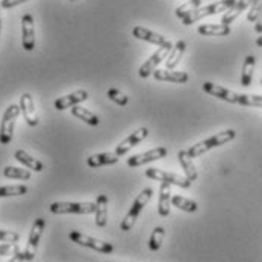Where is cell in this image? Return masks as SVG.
<instances>
[{
  "instance_id": "1",
  "label": "cell",
  "mask_w": 262,
  "mask_h": 262,
  "mask_svg": "<svg viewBox=\"0 0 262 262\" xmlns=\"http://www.w3.org/2000/svg\"><path fill=\"white\" fill-rule=\"evenodd\" d=\"M236 137V132L233 129H227V130H223V132H219L212 137H209L208 140H203L197 144H192L189 149L187 150L188 156L191 159L194 158H199L202 155H205L206 151H209L211 149H215V147H220L223 144H227L229 141H232L233 138Z\"/></svg>"
},
{
  "instance_id": "2",
  "label": "cell",
  "mask_w": 262,
  "mask_h": 262,
  "mask_svg": "<svg viewBox=\"0 0 262 262\" xmlns=\"http://www.w3.org/2000/svg\"><path fill=\"white\" fill-rule=\"evenodd\" d=\"M236 0H219L215 3H211V5H206V6H200L197 8L195 11H192L189 15H187L182 23L185 26H191L192 23H197L209 15H215V14H220V12H227L233 5H235Z\"/></svg>"
},
{
  "instance_id": "3",
  "label": "cell",
  "mask_w": 262,
  "mask_h": 262,
  "mask_svg": "<svg viewBox=\"0 0 262 262\" xmlns=\"http://www.w3.org/2000/svg\"><path fill=\"white\" fill-rule=\"evenodd\" d=\"M151 195H153V189H151V188H144V189L138 194V197L134 200L132 206H130V209H129V212L126 214V217L123 219V222H121V225H120V229H121L123 232H129V230L134 227L135 222L138 220V217H140V214H141V211L146 208V205L150 202Z\"/></svg>"
},
{
  "instance_id": "4",
  "label": "cell",
  "mask_w": 262,
  "mask_h": 262,
  "mask_svg": "<svg viewBox=\"0 0 262 262\" xmlns=\"http://www.w3.org/2000/svg\"><path fill=\"white\" fill-rule=\"evenodd\" d=\"M20 113H21V110L18 105H9L6 108V111L3 113L2 123H0V144L6 146L12 141L15 120L18 118Z\"/></svg>"
},
{
  "instance_id": "5",
  "label": "cell",
  "mask_w": 262,
  "mask_h": 262,
  "mask_svg": "<svg viewBox=\"0 0 262 262\" xmlns=\"http://www.w3.org/2000/svg\"><path fill=\"white\" fill-rule=\"evenodd\" d=\"M50 212L56 215L62 214H93L96 212V203L93 202H53Z\"/></svg>"
},
{
  "instance_id": "6",
  "label": "cell",
  "mask_w": 262,
  "mask_h": 262,
  "mask_svg": "<svg viewBox=\"0 0 262 262\" xmlns=\"http://www.w3.org/2000/svg\"><path fill=\"white\" fill-rule=\"evenodd\" d=\"M69 238L79 244V246H83V247H88V249H93L96 250L97 253H113L114 252V246L110 244L108 241H102L99 238H94V236H90V235H85L82 232H77V230H73L69 233Z\"/></svg>"
},
{
  "instance_id": "7",
  "label": "cell",
  "mask_w": 262,
  "mask_h": 262,
  "mask_svg": "<svg viewBox=\"0 0 262 262\" xmlns=\"http://www.w3.org/2000/svg\"><path fill=\"white\" fill-rule=\"evenodd\" d=\"M173 50V44L170 42V41H167L165 44H162L151 56H150L149 59L140 67V70H138V75L141 76V77H149L150 75H153V72L156 70V67L164 61V59H167L168 58V55H170V52Z\"/></svg>"
},
{
  "instance_id": "8",
  "label": "cell",
  "mask_w": 262,
  "mask_h": 262,
  "mask_svg": "<svg viewBox=\"0 0 262 262\" xmlns=\"http://www.w3.org/2000/svg\"><path fill=\"white\" fill-rule=\"evenodd\" d=\"M203 91L208 93L209 96H214L220 100H225L229 103H235V105H241L243 106V102H244V94H239V93H235V91H230L225 86H220L217 83H212V82H205L203 83Z\"/></svg>"
},
{
  "instance_id": "9",
  "label": "cell",
  "mask_w": 262,
  "mask_h": 262,
  "mask_svg": "<svg viewBox=\"0 0 262 262\" xmlns=\"http://www.w3.org/2000/svg\"><path fill=\"white\" fill-rule=\"evenodd\" d=\"M146 176L153 181H159L161 184H170V185H176L181 188H189L191 182L188 181L185 176L176 174V173H170V171H164L161 168H147L146 170Z\"/></svg>"
},
{
  "instance_id": "10",
  "label": "cell",
  "mask_w": 262,
  "mask_h": 262,
  "mask_svg": "<svg viewBox=\"0 0 262 262\" xmlns=\"http://www.w3.org/2000/svg\"><path fill=\"white\" fill-rule=\"evenodd\" d=\"M44 227H46V220L44 219H37L34 222L32 229H31V233H29L28 244H26V249H25V259L26 261H34L35 253H37L38 244H39V239H41V235L44 232Z\"/></svg>"
},
{
  "instance_id": "11",
  "label": "cell",
  "mask_w": 262,
  "mask_h": 262,
  "mask_svg": "<svg viewBox=\"0 0 262 262\" xmlns=\"http://www.w3.org/2000/svg\"><path fill=\"white\" fill-rule=\"evenodd\" d=\"M168 155V149L167 147H156V149H151L149 151H144V153H138V155H134L127 159V165L132 167V168H137V167H141L144 164H149L151 161H158V159H162Z\"/></svg>"
},
{
  "instance_id": "12",
  "label": "cell",
  "mask_w": 262,
  "mask_h": 262,
  "mask_svg": "<svg viewBox=\"0 0 262 262\" xmlns=\"http://www.w3.org/2000/svg\"><path fill=\"white\" fill-rule=\"evenodd\" d=\"M21 44L23 49L32 52L35 49V26L34 17L31 14H25L21 18Z\"/></svg>"
},
{
  "instance_id": "13",
  "label": "cell",
  "mask_w": 262,
  "mask_h": 262,
  "mask_svg": "<svg viewBox=\"0 0 262 262\" xmlns=\"http://www.w3.org/2000/svg\"><path fill=\"white\" fill-rule=\"evenodd\" d=\"M147 135H149V129H147V127H140V129H137L135 132H132L129 137H126V138L115 147V153H117L118 156L126 155L132 147H135V146H138L141 141H144V140L147 138Z\"/></svg>"
},
{
  "instance_id": "14",
  "label": "cell",
  "mask_w": 262,
  "mask_h": 262,
  "mask_svg": "<svg viewBox=\"0 0 262 262\" xmlns=\"http://www.w3.org/2000/svg\"><path fill=\"white\" fill-rule=\"evenodd\" d=\"M20 110H21V114H23V117L29 126H32V127L38 126L39 120H38L37 111H35V103H34V99L29 93H25L20 97Z\"/></svg>"
},
{
  "instance_id": "15",
  "label": "cell",
  "mask_w": 262,
  "mask_h": 262,
  "mask_svg": "<svg viewBox=\"0 0 262 262\" xmlns=\"http://www.w3.org/2000/svg\"><path fill=\"white\" fill-rule=\"evenodd\" d=\"M86 99H88V93L83 91V90H77V91L72 93V94H67V96H64V97L56 99V100H55V108H56L58 111H64V110H67V108H73L76 105L85 102Z\"/></svg>"
},
{
  "instance_id": "16",
  "label": "cell",
  "mask_w": 262,
  "mask_h": 262,
  "mask_svg": "<svg viewBox=\"0 0 262 262\" xmlns=\"http://www.w3.org/2000/svg\"><path fill=\"white\" fill-rule=\"evenodd\" d=\"M171 189L170 184H161L159 187V200H158V214L159 217H168L171 211Z\"/></svg>"
},
{
  "instance_id": "17",
  "label": "cell",
  "mask_w": 262,
  "mask_h": 262,
  "mask_svg": "<svg viewBox=\"0 0 262 262\" xmlns=\"http://www.w3.org/2000/svg\"><path fill=\"white\" fill-rule=\"evenodd\" d=\"M132 35L135 38H138V39H143V41L151 42V44H156V46H159V47L168 41L164 35H161V34H158V32H153V31H150L147 28H143V26H135V28L132 29Z\"/></svg>"
},
{
  "instance_id": "18",
  "label": "cell",
  "mask_w": 262,
  "mask_h": 262,
  "mask_svg": "<svg viewBox=\"0 0 262 262\" xmlns=\"http://www.w3.org/2000/svg\"><path fill=\"white\" fill-rule=\"evenodd\" d=\"M153 77L162 82H173V83H185L189 76L185 72H173L168 69H158L153 72Z\"/></svg>"
},
{
  "instance_id": "19",
  "label": "cell",
  "mask_w": 262,
  "mask_h": 262,
  "mask_svg": "<svg viewBox=\"0 0 262 262\" xmlns=\"http://www.w3.org/2000/svg\"><path fill=\"white\" fill-rule=\"evenodd\" d=\"M118 159H120V156H118L115 151L97 153V155L88 156L86 164H88V167H91V168H99V167H103V165H113V164H117Z\"/></svg>"
},
{
  "instance_id": "20",
  "label": "cell",
  "mask_w": 262,
  "mask_h": 262,
  "mask_svg": "<svg viewBox=\"0 0 262 262\" xmlns=\"http://www.w3.org/2000/svg\"><path fill=\"white\" fill-rule=\"evenodd\" d=\"M255 0H236L235 2V5L225 12V15L222 17V25H226V26H229L230 23H233L247 8H250V5L253 3Z\"/></svg>"
},
{
  "instance_id": "21",
  "label": "cell",
  "mask_w": 262,
  "mask_h": 262,
  "mask_svg": "<svg viewBox=\"0 0 262 262\" xmlns=\"http://www.w3.org/2000/svg\"><path fill=\"white\" fill-rule=\"evenodd\" d=\"M185 50H187V42H185L184 39H179V41L173 46V50L170 52L168 58L165 59V67H167L168 70L176 69L178 64L181 62V59L184 58Z\"/></svg>"
},
{
  "instance_id": "22",
  "label": "cell",
  "mask_w": 262,
  "mask_h": 262,
  "mask_svg": "<svg viewBox=\"0 0 262 262\" xmlns=\"http://www.w3.org/2000/svg\"><path fill=\"white\" fill-rule=\"evenodd\" d=\"M108 225V197L100 194L96 200V226L103 229Z\"/></svg>"
},
{
  "instance_id": "23",
  "label": "cell",
  "mask_w": 262,
  "mask_h": 262,
  "mask_svg": "<svg viewBox=\"0 0 262 262\" xmlns=\"http://www.w3.org/2000/svg\"><path fill=\"white\" fill-rule=\"evenodd\" d=\"M178 159H179V162H181V167L184 168L185 178H187L191 184L195 182L197 178H199V174H197V170H195V167H194V164H192V159L188 156L187 150H179Z\"/></svg>"
},
{
  "instance_id": "24",
  "label": "cell",
  "mask_w": 262,
  "mask_h": 262,
  "mask_svg": "<svg viewBox=\"0 0 262 262\" xmlns=\"http://www.w3.org/2000/svg\"><path fill=\"white\" fill-rule=\"evenodd\" d=\"M197 32L200 35H205V37H226V35H230L232 29L230 26H226V25H202L197 28Z\"/></svg>"
},
{
  "instance_id": "25",
  "label": "cell",
  "mask_w": 262,
  "mask_h": 262,
  "mask_svg": "<svg viewBox=\"0 0 262 262\" xmlns=\"http://www.w3.org/2000/svg\"><path fill=\"white\" fill-rule=\"evenodd\" d=\"M15 159H17L20 164H23L25 167L31 168L32 171L41 173V171L44 170L42 162H41V161H38V159H35L34 156H31L29 153H26L25 150H21V149L17 150V151H15Z\"/></svg>"
},
{
  "instance_id": "26",
  "label": "cell",
  "mask_w": 262,
  "mask_h": 262,
  "mask_svg": "<svg viewBox=\"0 0 262 262\" xmlns=\"http://www.w3.org/2000/svg\"><path fill=\"white\" fill-rule=\"evenodd\" d=\"M255 66H256V58L253 55H249L244 59L243 64V72H241V85L244 88L250 86L252 80H253V72H255Z\"/></svg>"
},
{
  "instance_id": "27",
  "label": "cell",
  "mask_w": 262,
  "mask_h": 262,
  "mask_svg": "<svg viewBox=\"0 0 262 262\" xmlns=\"http://www.w3.org/2000/svg\"><path fill=\"white\" fill-rule=\"evenodd\" d=\"M72 114L77 117L79 120H83L86 124H90V126H97L99 123H100V120H99V117L96 115V114H93L90 110H86V108H82V106H79V105H76L72 108Z\"/></svg>"
},
{
  "instance_id": "28",
  "label": "cell",
  "mask_w": 262,
  "mask_h": 262,
  "mask_svg": "<svg viewBox=\"0 0 262 262\" xmlns=\"http://www.w3.org/2000/svg\"><path fill=\"white\" fill-rule=\"evenodd\" d=\"M171 205H174L178 209H182L185 212H195L199 209V205L194 200H189L184 195H173L171 197Z\"/></svg>"
},
{
  "instance_id": "29",
  "label": "cell",
  "mask_w": 262,
  "mask_h": 262,
  "mask_svg": "<svg viewBox=\"0 0 262 262\" xmlns=\"http://www.w3.org/2000/svg\"><path fill=\"white\" fill-rule=\"evenodd\" d=\"M165 236V230L162 226H156L150 235V241H149V249L150 252H158L162 246V239Z\"/></svg>"
},
{
  "instance_id": "30",
  "label": "cell",
  "mask_w": 262,
  "mask_h": 262,
  "mask_svg": "<svg viewBox=\"0 0 262 262\" xmlns=\"http://www.w3.org/2000/svg\"><path fill=\"white\" fill-rule=\"evenodd\" d=\"M3 174L9 179H20V181H29L31 179V171L25 170V168H18V167H5L3 168Z\"/></svg>"
},
{
  "instance_id": "31",
  "label": "cell",
  "mask_w": 262,
  "mask_h": 262,
  "mask_svg": "<svg viewBox=\"0 0 262 262\" xmlns=\"http://www.w3.org/2000/svg\"><path fill=\"white\" fill-rule=\"evenodd\" d=\"M200 5H202V0H188L187 3H184L179 8H176V15L181 20H184L192 11H195L197 8H200Z\"/></svg>"
},
{
  "instance_id": "32",
  "label": "cell",
  "mask_w": 262,
  "mask_h": 262,
  "mask_svg": "<svg viewBox=\"0 0 262 262\" xmlns=\"http://www.w3.org/2000/svg\"><path fill=\"white\" fill-rule=\"evenodd\" d=\"M28 192L26 185H6L0 187V197H15V195H25Z\"/></svg>"
},
{
  "instance_id": "33",
  "label": "cell",
  "mask_w": 262,
  "mask_h": 262,
  "mask_svg": "<svg viewBox=\"0 0 262 262\" xmlns=\"http://www.w3.org/2000/svg\"><path fill=\"white\" fill-rule=\"evenodd\" d=\"M106 96H108L110 100H113L114 103H117V105H120V106H126L127 102H129V97H127L124 93H121L120 90H117V88L108 90Z\"/></svg>"
},
{
  "instance_id": "34",
  "label": "cell",
  "mask_w": 262,
  "mask_h": 262,
  "mask_svg": "<svg viewBox=\"0 0 262 262\" xmlns=\"http://www.w3.org/2000/svg\"><path fill=\"white\" fill-rule=\"evenodd\" d=\"M262 12V0H255L252 5H250V9H249V14H247V20L249 21H256L258 17L261 15Z\"/></svg>"
},
{
  "instance_id": "35",
  "label": "cell",
  "mask_w": 262,
  "mask_h": 262,
  "mask_svg": "<svg viewBox=\"0 0 262 262\" xmlns=\"http://www.w3.org/2000/svg\"><path fill=\"white\" fill-rule=\"evenodd\" d=\"M0 241L9 243V244H17L20 241V235L12 230H3L0 229Z\"/></svg>"
},
{
  "instance_id": "36",
  "label": "cell",
  "mask_w": 262,
  "mask_h": 262,
  "mask_svg": "<svg viewBox=\"0 0 262 262\" xmlns=\"http://www.w3.org/2000/svg\"><path fill=\"white\" fill-rule=\"evenodd\" d=\"M15 244H9V243H3L0 244V256H6V255H11L12 252H15Z\"/></svg>"
},
{
  "instance_id": "37",
  "label": "cell",
  "mask_w": 262,
  "mask_h": 262,
  "mask_svg": "<svg viewBox=\"0 0 262 262\" xmlns=\"http://www.w3.org/2000/svg\"><path fill=\"white\" fill-rule=\"evenodd\" d=\"M25 2H29V0H2L0 6L5 8V9H11V8L20 5V3H25Z\"/></svg>"
},
{
  "instance_id": "38",
  "label": "cell",
  "mask_w": 262,
  "mask_h": 262,
  "mask_svg": "<svg viewBox=\"0 0 262 262\" xmlns=\"http://www.w3.org/2000/svg\"><path fill=\"white\" fill-rule=\"evenodd\" d=\"M23 261H26V259H25V250H20L18 247H15V252H14L12 258H11L8 262H23Z\"/></svg>"
},
{
  "instance_id": "39",
  "label": "cell",
  "mask_w": 262,
  "mask_h": 262,
  "mask_svg": "<svg viewBox=\"0 0 262 262\" xmlns=\"http://www.w3.org/2000/svg\"><path fill=\"white\" fill-rule=\"evenodd\" d=\"M255 32H256V34H262V12L261 15L258 17L256 23H255Z\"/></svg>"
},
{
  "instance_id": "40",
  "label": "cell",
  "mask_w": 262,
  "mask_h": 262,
  "mask_svg": "<svg viewBox=\"0 0 262 262\" xmlns=\"http://www.w3.org/2000/svg\"><path fill=\"white\" fill-rule=\"evenodd\" d=\"M256 46H258V47H262V35H259L258 39H256Z\"/></svg>"
},
{
  "instance_id": "41",
  "label": "cell",
  "mask_w": 262,
  "mask_h": 262,
  "mask_svg": "<svg viewBox=\"0 0 262 262\" xmlns=\"http://www.w3.org/2000/svg\"><path fill=\"white\" fill-rule=\"evenodd\" d=\"M2 8V6H0ZM0 34H2V15H0Z\"/></svg>"
},
{
  "instance_id": "42",
  "label": "cell",
  "mask_w": 262,
  "mask_h": 262,
  "mask_svg": "<svg viewBox=\"0 0 262 262\" xmlns=\"http://www.w3.org/2000/svg\"><path fill=\"white\" fill-rule=\"evenodd\" d=\"M70 2H75V0H70Z\"/></svg>"
},
{
  "instance_id": "43",
  "label": "cell",
  "mask_w": 262,
  "mask_h": 262,
  "mask_svg": "<svg viewBox=\"0 0 262 262\" xmlns=\"http://www.w3.org/2000/svg\"><path fill=\"white\" fill-rule=\"evenodd\" d=\"M261 85H262V79H261Z\"/></svg>"
}]
</instances>
